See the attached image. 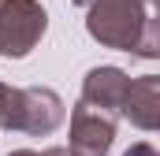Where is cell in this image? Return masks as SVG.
Returning <instances> with one entry per match:
<instances>
[{
  "label": "cell",
  "instance_id": "cell-8",
  "mask_svg": "<svg viewBox=\"0 0 160 156\" xmlns=\"http://www.w3.org/2000/svg\"><path fill=\"white\" fill-rule=\"evenodd\" d=\"M11 156H60V149H45V153H30V149H19V153Z\"/></svg>",
  "mask_w": 160,
  "mask_h": 156
},
{
  "label": "cell",
  "instance_id": "cell-9",
  "mask_svg": "<svg viewBox=\"0 0 160 156\" xmlns=\"http://www.w3.org/2000/svg\"><path fill=\"white\" fill-rule=\"evenodd\" d=\"M60 156H82V153H75V149H60Z\"/></svg>",
  "mask_w": 160,
  "mask_h": 156
},
{
  "label": "cell",
  "instance_id": "cell-6",
  "mask_svg": "<svg viewBox=\"0 0 160 156\" xmlns=\"http://www.w3.org/2000/svg\"><path fill=\"white\" fill-rule=\"evenodd\" d=\"M127 82H130V78L123 75L119 67H97V71H89V75H86L82 100L116 115V112H119V104H123V93H127Z\"/></svg>",
  "mask_w": 160,
  "mask_h": 156
},
{
  "label": "cell",
  "instance_id": "cell-4",
  "mask_svg": "<svg viewBox=\"0 0 160 156\" xmlns=\"http://www.w3.org/2000/svg\"><path fill=\"white\" fill-rule=\"evenodd\" d=\"M63 119V100L52 89H19V115L15 130L26 134H52Z\"/></svg>",
  "mask_w": 160,
  "mask_h": 156
},
{
  "label": "cell",
  "instance_id": "cell-3",
  "mask_svg": "<svg viewBox=\"0 0 160 156\" xmlns=\"http://www.w3.org/2000/svg\"><path fill=\"white\" fill-rule=\"evenodd\" d=\"M112 138H116V115L78 100L71 115V149L82 156H104L112 149Z\"/></svg>",
  "mask_w": 160,
  "mask_h": 156
},
{
  "label": "cell",
  "instance_id": "cell-10",
  "mask_svg": "<svg viewBox=\"0 0 160 156\" xmlns=\"http://www.w3.org/2000/svg\"><path fill=\"white\" fill-rule=\"evenodd\" d=\"M75 4H82V7H89V4H93V0H75Z\"/></svg>",
  "mask_w": 160,
  "mask_h": 156
},
{
  "label": "cell",
  "instance_id": "cell-5",
  "mask_svg": "<svg viewBox=\"0 0 160 156\" xmlns=\"http://www.w3.org/2000/svg\"><path fill=\"white\" fill-rule=\"evenodd\" d=\"M119 112L130 119L134 126L153 130L160 123V78L145 75V78H138V82H127V93H123Z\"/></svg>",
  "mask_w": 160,
  "mask_h": 156
},
{
  "label": "cell",
  "instance_id": "cell-2",
  "mask_svg": "<svg viewBox=\"0 0 160 156\" xmlns=\"http://www.w3.org/2000/svg\"><path fill=\"white\" fill-rule=\"evenodd\" d=\"M48 15L38 0H4L0 4V52L8 60L30 56V48L45 37Z\"/></svg>",
  "mask_w": 160,
  "mask_h": 156
},
{
  "label": "cell",
  "instance_id": "cell-7",
  "mask_svg": "<svg viewBox=\"0 0 160 156\" xmlns=\"http://www.w3.org/2000/svg\"><path fill=\"white\" fill-rule=\"evenodd\" d=\"M127 156H157V153H153V145H145V141H142V145H134Z\"/></svg>",
  "mask_w": 160,
  "mask_h": 156
},
{
  "label": "cell",
  "instance_id": "cell-1",
  "mask_svg": "<svg viewBox=\"0 0 160 156\" xmlns=\"http://www.w3.org/2000/svg\"><path fill=\"white\" fill-rule=\"evenodd\" d=\"M86 26H89V37H97L108 48H127L145 60L157 56L153 0H93Z\"/></svg>",
  "mask_w": 160,
  "mask_h": 156
}]
</instances>
